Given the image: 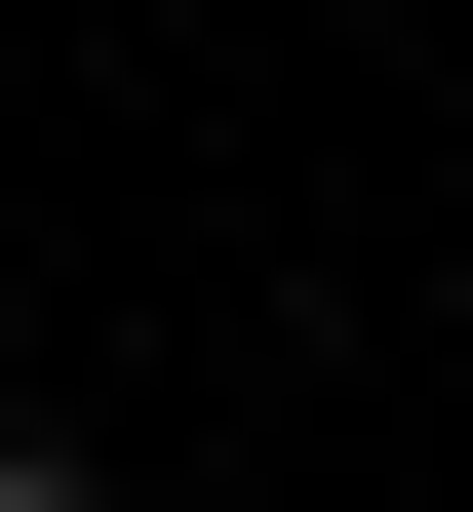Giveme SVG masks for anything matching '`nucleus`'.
Segmentation results:
<instances>
[{
    "label": "nucleus",
    "instance_id": "nucleus-1",
    "mask_svg": "<svg viewBox=\"0 0 473 512\" xmlns=\"http://www.w3.org/2000/svg\"><path fill=\"white\" fill-rule=\"evenodd\" d=\"M0 512H79V434H0Z\"/></svg>",
    "mask_w": 473,
    "mask_h": 512
}]
</instances>
